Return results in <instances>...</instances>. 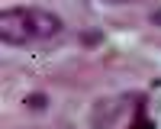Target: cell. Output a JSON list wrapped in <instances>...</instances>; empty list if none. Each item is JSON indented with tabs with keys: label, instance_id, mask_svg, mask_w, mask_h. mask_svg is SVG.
Listing matches in <instances>:
<instances>
[{
	"label": "cell",
	"instance_id": "4",
	"mask_svg": "<svg viewBox=\"0 0 161 129\" xmlns=\"http://www.w3.org/2000/svg\"><path fill=\"white\" fill-rule=\"evenodd\" d=\"M80 42L93 48V45H100V42H103V32H100V29H93V32H80Z\"/></svg>",
	"mask_w": 161,
	"mask_h": 129
},
{
	"label": "cell",
	"instance_id": "6",
	"mask_svg": "<svg viewBox=\"0 0 161 129\" xmlns=\"http://www.w3.org/2000/svg\"><path fill=\"white\" fill-rule=\"evenodd\" d=\"M123 3H136V0H123Z\"/></svg>",
	"mask_w": 161,
	"mask_h": 129
},
{
	"label": "cell",
	"instance_id": "5",
	"mask_svg": "<svg viewBox=\"0 0 161 129\" xmlns=\"http://www.w3.org/2000/svg\"><path fill=\"white\" fill-rule=\"evenodd\" d=\"M152 23H155V26H161V7H158V10L152 13Z\"/></svg>",
	"mask_w": 161,
	"mask_h": 129
},
{
	"label": "cell",
	"instance_id": "2",
	"mask_svg": "<svg viewBox=\"0 0 161 129\" xmlns=\"http://www.w3.org/2000/svg\"><path fill=\"white\" fill-rule=\"evenodd\" d=\"M126 129H155V120L145 113V100L139 103V110L129 116V126H126Z\"/></svg>",
	"mask_w": 161,
	"mask_h": 129
},
{
	"label": "cell",
	"instance_id": "3",
	"mask_svg": "<svg viewBox=\"0 0 161 129\" xmlns=\"http://www.w3.org/2000/svg\"><path fill=\"white\" fill-rule=\"evenodd\" d=\"M26 107H29V110H45L48 107V97L45 94H29V97H26Z\"/></svg>",
	"mask_w": 161,
	"mask_h": 129
},
{
	"label": "cell",
	"instance_id": "1",
	"mask_svg": "<svg viewBox=\"0 0 161 129\" xmlns=\"http://www.w3.org/2000/svg\"><path fill=\"white\" fill-rule=\"evenodd\" d=\"M61 32V20L52 10L39 7H10L0 13V39L7 45H29L48 42Z\"/></svg>",
	"mask_w": 161,
	"mask_h": 129
}]
</instances>
